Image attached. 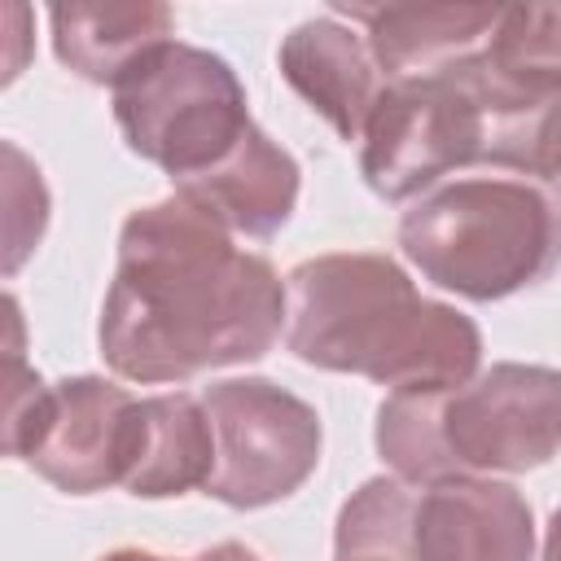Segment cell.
<instances>
[{"label":"cell","mask_w":561,"mask_h":561,"mask_svg":"<svg viewBox=\"0 0 561 561\" xmlns=\"http://www.w3.org/2000/svg\"><path fill=\"white\" fill-rule=\"evenodd\" d=\"M4 276H13L48 228V188L13 140H4Z\"/></svg>","instance_id":"obj_16"},{"label":"cell","mask_w":561,"mask_h":561,"mask_svg":"<svg viewBox=\"0 0 561 561\" xmlns=\"http://www.w3.org/2000/svg\"><path fill=\"white\" fill-rule=\"evenodd\" d=\"M145 408L140 399L105 377H66L53 386V412L26 465L66 495H96L127 486L140 451Z\"/></svg>","instance_id":"obj_9"},{"label":"cell","mask_w":561,"mask_h":561,"mask_svg":"<svg viewBox=\"0 0 561 561\" xmlns=\"http://www.w3.org/2000/svg\"><path fill=\"white\" fill-rule=\"evenodd\" d=\"M543 188H548L552 202L561 206V149H557V158H552V167H548V175H543Z\"/></svg>","instance_id":"obj_20"},{"label":"cell","mask_w":561,"mask_h":561,"mask_svg":"<svg viewBox=\"0 0 561 561\" xmlns=\"http://www.w3.org/2000/svg\"><path fill=\"white\" fill-rule=\"evenodd\" d=\"M48 412H53V386L35 368H26L22 351H9V364H4V451L26 460L44 434Z\"/></svg>","instance_id":"obj_17"},{"label":"cell","mask_w":561,"mask_h":561,"mask_svg":"<svg viewBox=\"0 0 561 561\" xmlns=\"http://www.w3.org/2000/svg\"><path fill=\"white\" fill-rule=\"evenodd\" d=\"M298 188H302V171L294 153L280 149L259 123L210 171L175 184L180 197H188L232 237H250V241H267L289 224L298 206Z\"/></svg>","instance_id":"obj_11"},{"label":"cell","mask_w":561,"mask_h":561,"mask_svg":"<svg viewBox=\"0 0 561 561\" xmlns=\"http://www.w3.org/2000/svg\"><path fill=\"white\" fill-rule=\"evenodd\" d=\"M333 561H535V513L508 482L368 478L337 513Z\"/></svg>","instance_id":"obj_5"},{"label":"cell","mask_w":561,"mask_h":561,"mask_svg":"<svg viewBox=\"0 0 561 561\" xmlns=\"http://www.w3.org/2000/svg\"><path fill=\"white\" fill-rule=\"evenodd\" d=\"M482 101L456 66L390 79L359 136V171L377 197L408 202L438 188L443 175L482 162Z\"/></svg>","instance_id":"obj_8"},{"label":"cell","mask_w":561,"mask_h":561,"mask_svg":"<svg viewBox=\"0 0 561 561\" xmlns=\"http://www.w3.org/2000/svg\"><path fill=\"white\" fill-rule=\"evenodd\" d=\"M110 96L127 149L171 175V184L210 171L254 127L237 70L184 39L153 48Z\"/></svg>","instance_id":"obj_6"},{"label":"cell","mask_w":561,"mask_h":561,"mask_svg":"<svg viewBox=\"0 0 561 561\" xmlns=\"http://www.w3.org/2000/svg\"><path fill=\"white\" fill-rule=\"evenodd\" d=\"M285 289V346L311 368L355 373L390 390H447L478 377V324L425 298L390 254H316L289 272Z\"/></svg>","instance_id":"obj_2"},{"label":"cell","mask_w":561,"mask_h":561,"mask_svg":"<svg viewBox=\"0 0 561 561\" xmlns=\"http://www.w3.org/2000/svg\"><path fill=\"white\" fill-rule=\"evenodd\" d=\"M276 66L285 75V83L351 145L364 136L368 114L386 88V75L377 70L368 39L346 26L337 13L324 18H307L298 22L280 48H276Z\"/></svg>","instance_id":"obj_10"},{"label":"cell","mask_w":561,"mask_h":561,"mask_svg":"<svg viewBox=\"0 0 561 561\" xmlns=\"http://www.w3.org/2000/svg\"><path fill=\"white\" fill-rule=\"evenodd\" d=\"M53 53L57 61L101 88H118L153 48L175 39V13L167 4H53Z\"/></svg>","instance_id":"obj_13"},{"label":"cell","mask_w":561,"mask_h":561,"mask_svg":"<svg viewBox=\"0 0 561 561\" xmlns=\"http://www.w3.org/2000/svg\"><path fill=\"white\" fill-rule=\"evenodd\" d=\"M289 320V289L263 254L171 193L118 228L96 342L114 377L162 386L263 359Z\"/></svg>","instance_id":"obj_1"},{"label":"cell","mask_w":561,"mask_h":561,"mask_svg":"<svg viewBox=\"0 0 561 561\" xmlns=\"http://www.w3.org/2000/svg\"><path fill=\"white\" fill-rule=\"evenodd\" d=\"M543 561H561V504L552 508L548 530H543Z\"/></svg>","instance_id":"obj_19"},{"label":"cell","mask_w":561,"mask_h":561,"mask_svg":"<svg viewBox=\"0 0 561 561\" xmlns=\"http://www.w3.org/2000/svg\"><path fill=\"white\" fill-rule=\"evenodd\" d=\"M101 561H171V557H158V552H145V548H114V552H105ZM188 561H259L245 543H215V548H202L197 557H188Z\"/></svg>","instance_id":"obj_18"},{"label":"cell","mask_w":561,"mask_h":561,"mask_svg":"<svg viewBox=\"0 0 561 561\" xmlns=\"http://www.w3.org/2000/svg\"><path fill=\"white\" fill-rule=\"evenodd\" d=\"M482 57L526 92H561V4L500 9Z\"/></svg>","instance_id":"obj_15"},{"label":"cell","mask_w":561,"mask_h":561,"mask_svg":"<svg viewBox=\"0 0 561 561\" xmlns=\"http://www.w3.org/2000/svg\"><path fill=\"white\" fill-rule=\"evenodd\" d=\"M333 13L364 26L368 53L386 83L460 66L486 48L500 22L495 4H337Z\"/></svg>","instance_id":"obj_12"},{"label":"cell","mask_w":561,"mask_h":561,"mask_svg":"<svg viewBox=\"0 0 561 561\" xmlns=\"http://www.w3.org/2000/svg\"><path fill=\"white\" fill-rule=\"evenodd\" d=\"M215 430V473L206 495L228 508L289 500L320 465V412L267 377H228L202 390Z\"/></svg>","instance_id":"obj_7"},{"label":"cell","mask_w":561,"mask_h":561,"mask_svg":"<svg viewBox=\"0 0 561 561\" xmlns=\"http://www.w3.org/2000/svg\"><path fill=\"white\" fill-rule=\"evenodd\" d=\"M140 451L127 473V491L136 500H171L193 486H206L215 473V430L206 403L171 390L140 399Z\"/></svg>","instance_id":"obj_14"},{"label":"cell","mask_w":561,"mask_h":561,"mask_svg":"<svg viewBox=\"0 0 561 561\" xmlns=\"http://www.w3.org/2000/svg\"><path fill=\"white\" fill-rule=\"evenodd\" d=\"M373 438L403 482L539 469L561 451V368L504 359L465 386L390 390Z\"/></svg>","instance_id":"obj_3"},{"label":"cell","mask_w":561,"mask_h":561,"mask_svg":"<svg viewBox=\"0 0 561 561\" xmlns=\"http://www.w3.org/2000/svg\"><path fill=\"white\" fill-rule=\"evenodd\" d=\"M408 263L469 302H500L561 267V206L548 188L469 175L421 193L399 219Z\"/></svg>","instance_id":"obj_4"}]
</instances>
